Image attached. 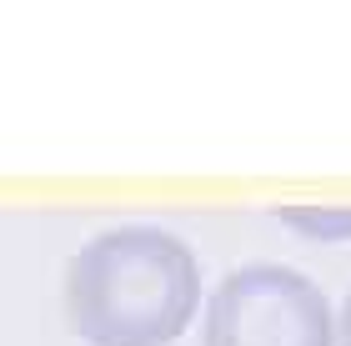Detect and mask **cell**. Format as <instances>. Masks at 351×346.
<instances>
[{"mask_svg": "<svg viewBox=\"0 0 351 346\" xmlns=\"http://www.w3.org/2000/svg\"><path fill=\"white\" fill-rule=\"evenodd\" d=\"M201 311V261L161 226L101 231L66 266V326L86 346H171Z\"/></svg>", "mask_w": 351, "mask_h": 346, "instance_id": "1", "label": "cell"}, {"mask_svg": "<svg viewBox=\"0 0 351 346\" xmlns=\"http://www.w3.org/2000/svg\"><path fill=\"white\" fill-rule=\"evenodd\" d=\"M276 221L311 241H351V206H281Z\"/></svg>", "mask_w": 351, "mask_h": 346, "instance_id": "3", "label": "cell"}, {"mask_svg": "<svg viewBox=\"0 0 351 346\" xmlns=\"http://www.w3.org/2000/svg\"><path fill=\"white\" fill-rule=\"evenodd\" d=\"M206 346H337V317L311 276L256 261L211 291Z\"/></svg>", "mask_w": 351, "mask_h": 346, "instance_id": "2", "label": "cell"}, {"mask_svg": "<svg viewBox=\"0 0 351 346\" xmlns=\"http://www.w3.org/2000/svg\"><path fill=\"white\" fill-rule=\"evenodd\" d=\"M337 346H351V296H346V306L337 317Z\"/></svg>", "mask_w": 351, "mask_h": 346, "instance_id": "4", "label": "cell"}]
</instances>
